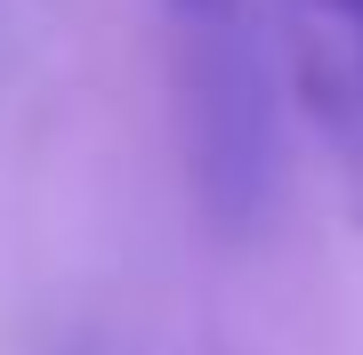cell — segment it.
Returning <instances> with one entry per match:
<instances>
[{
	"instance_id": "obj_1",
	"label": "cell",
	"mask_w": 363,
	"mask_h": 355,
	"mask_svg": "<svg viewBox=\"0 0 363 355\" xmlns=\"http://www.w3.org/2000/svg\"><path fill=\"white\" fill-rule=\"evenodd\" d=\"M178 33V97H186V137H194V178L202 202L226 226H259L274 210V97L250 33V0H169Z\"/></svg>"
}]
</instances>
